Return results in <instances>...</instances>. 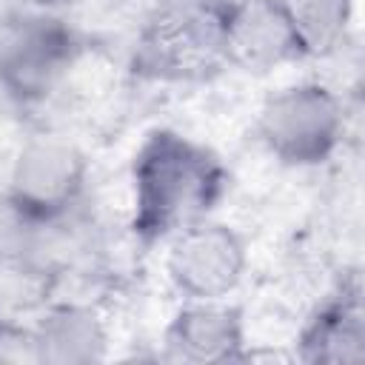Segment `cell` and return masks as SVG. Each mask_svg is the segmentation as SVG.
<instances>
[{"instance_id":"cell-11","label":"cell","mask_w":365,"mask_h":365,"mask_svg":"<svg viewBox=\"0 0 365 365\" xmlns=\"http://www.w3.org/2000/svg\"><path fill=\"white\" fill-rule=\"evenodd\" d=\"M308 57H328L342 48L354 20V0H288Z\"/></svg>"},{"instance_id":"cell-1","label":"cell","mask_w":365,"mask_h":365,"mask_svg":"<svg viewBox=\"0 0 365 365\" xmlns=\"http://www.w3.org/2000/svg\"><path fill=\"white\" fill-rule=\"evenodd\" d=\"M231 171L208 145L177 128H151L131 157L128 228L143 248L165 245L182 228L214 217Z\"/></svg>"},{"instance_id":"cell-6","label":"cell","mask_w":365,"mask_h":365,"mask_svg":"<svg viewBox=\"0 0 365 365\" xmlns=\"http://www.w3.org/2000/svg\"><path fill=\"white\" fill-rule=\"evenodd\" d=\"M248 271L245 237L214 217L200 220L165 242V274L182 299H228Z\"/></svg>"},{"instance_id":"cell-7","label":"cell","mask_w":365,"mask_h":365,"mask_svg":"<svg viewBox=\"0 0 365 365\" xmlns=\"http://www.w3.org/2000/svg\"><path fill=\"white\" fill-rule=\"evenodd\" d=\"M222 63L242 74H271L308 57L288 0H225Z\"/></svg>"},{"instance_id":"cell-8","label":"cell","mask_w":365,"mask_h":365,"mask_svg":"<svg viewBox=\"0 0 365 365\" xmlns=\"http://www.w3.org/2000/svg\"><path fill=\"white\" fill-rule=\"evenodd\" d=\"M163 356L188 365L248 359L242 308L225 299H182L163 331Z\"/></svg>"},{"instance_id":"cell-13","label":"cell","mask_w":365,"mask_h":365,"mask_svg":"<svg viewBox=\"0 0 365 365\" xmlns=\"http://www.w3.org/2000/svg\"><path fill=\"white\" fill-rule=\"evenodd\" d=\"M40 9L51 11V9H60V6H68V3H77V0H34Z\"/></svg>"},{"instance_id":"cell-10","label":"cell","mask_w":365,"mask_h":365,"mask_svg":"<svg viewBox=\"0 0 365 365\" xmlns=\"http://www.w3.org/2000/svg\"><path fill=\"white\" fill-rule=\"evenodd\" d=\"M34 362L46 365H91L108 354V328L97 308L86 302H51L26 331Z\"/></svg>"},{"instance_id":"cell-5","label":"cell","mask_w":365,"mask_h":365,"mask_svg":"<svg viewBox=\"0 0 365 365\" xmlns=\"http://www.w3.org/2000/svg\"><path fill=\"white\" fill-rule=\"evenodd\" d=\"M83 54V37L51 11L17 14L0 29V88L17 106L46 103Z\"/></svg>"},{"instance_id":"cell-3","label":"cell","mask_w":365,"mask_h":365,"mask_svg":"<svg viewBox=\"0 0 365 365\" xmlns=\"http://www.w3.org/2000/svg\"><path fill=\"white\" fill-rule=\"evenodd\" d=\"M222 6L225 0H174L157 9L137 34L131 74L182 83L222 68Z\"/></svg>"},{"instance_id":"cell-4","label":"cell","mask_w":365,"mask_h":365,"mask_svg":"<svg viewBox=\"0 0 365 365\" xmlns=\"http://www.w3.org/2000/svg\"><path fill=\"white\" fill-rule=\"evenodd\" d=\"M257 140L288 168L325 165L345 137V106L334 88L302 80L271 91L257 111Z\"/></svg>"},{"instance_id":"cell-12","label":"cell","mask_w":365,"mask_h":365,"mask_svg":"<svg viewBox=\"0 0 365 365\" xmlns=\"http://www.w3.org/2000/svg\"><path fill=\"white\" fill-rule=\"evenodd\" d=\"M23 334H26V331H23ZM23 334H17V331H14L9 322H3V319H0V359L6 356V348H9L14 339H20Z\"/></svg>"},{"instance_id":"cell-2","label":"cell","mask_w":365,"mask_h":365,"mask_svg":"<svg viewBox=\"0 0 365 365\" xmlns=\"http://www.w3.org/2000/svg\"><path fill=\"white\" fill-rule=\"evenodd\" d=\"M88 188V160L66 137H29L9 168L3 205L17 225L51 228L68 220Z\"/></svg>"},{"instance_id":"cell-9","label":"cell","mask_w":365,"mask_h":365,"mask_svg":"<svg viewBox=\"0 0 365 365\" xmlns=\"http://www.w3.org/2000/svg\"><path fill=\"white\" fill-rule=\"evenodd\" d=\"M294 356L311 365H354L365 359V302L356 271H348L308 314L297 334Z\"/></svg>"}]
</instances>
